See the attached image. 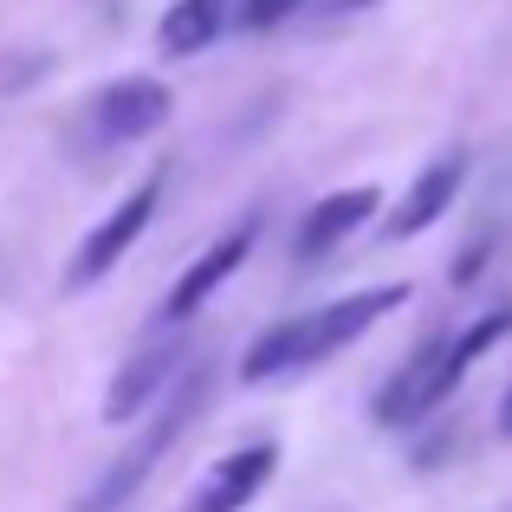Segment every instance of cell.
Returning a JSON list of instances; mask_svg holds the SVG:
<instances>
[{"mask_svg":"<svg viewBox=\"0 0 512 512\" xmlns=\"http://www.w3.org/2000/svg\"><path fill=\"white\" fill-rule=\"evenodd\" d=\"M402 305H409V279L363 286V292H350V299H331V305H318V312H299V318H286V325L260 331V344L247 350L240 376H247V383H279V376H292V370H312V363L338 357L344 344H357L363 331L383 325V318L402 312Z\"/></svg>","mask_w":512,"mask_h":512,"instance_id":"6da1fadb","label":"cell"},{"mask_svg":"<svg viewBox=\"0 0 512 512\" xmlns=\"http://www.w3.org/2000/svg\"><path fill=\"white\" fill-rule=\"evenodd\" d=\"M506 338H512V305H493V312H480L474 325H461L454 338H435L422 357L402 363V370L383 383V396H376V409H370L376 428H415L422 415H435L441 402L467 383V370Z\"/></svg>","mask_w":512,"mask_h":512,"instance_id":"7a4b0ae2","label":"cell"},{"mask_svg":"<svg viewBox=\"0 0 512 512\" xmlns=\"http://www.w3.org/2000/svg\"><path fill=\"white\" fill-rule=\"evenodd\" d=\"M201 402H208V370H201V363H188V370L175 376V389H169V396L156 402L150 415H143V435L130 441V448L117 454V461H111V467H104V474L85 487L78 512H124L130 500H137V487L156 474V461H163L175 441L188 435V422L201 415Z\"/></svg>","mask_w":512,"mask_h":512,"instance_id":"3957f363","label":"cell"},{"mask_svg":"<svg viewBox=\"0 0 512 512\" xmlns=\"http://www.w3.org/2000/svg\"><path fill=\"white\" fill-rule=\"evenodd\" d=\"M169 85L163 78H111L104 91H91L85 117H78V143H91V150H124V143H143L150 130L169 124Z\"/></svg>","mask_w":512,"mask_h":512,"instance_id":"277c9868","label":"cell"},{"mask_svg":"<svg viewBox=\"0 0 512 512\" xmlns=\"http://www.w3.org/2000/svg\"><path fill=\"white\" fill-rule=\"evenodd\" d=\"M163 188H169V169L156 163L150 175H143L137 188H130L124 201H117L111 214H104L98 227H91L85 240H78V253H72V266H65V292H85V286H98L104 273H111L117 260H124L130 247L143 240V227L156 221V208H163Z\"/></svg>","mask_w":512,"mask_h":512,"instance_id":"5b68a950","label":"cell"},{"mask_svg":"<svg viewBox=\"0 0 512 512\" xmlns=\"http://www.w3.org/2000/svg\"><path fill=\"white\" fill-rule=\"evenodd\" d=\"M188 370V344L182 338H156L143 350H130L124 370L111 376V389H104V422H143V415L156 409V402L175 389V376Z\"/></svg>","mask_w":512,"mask_h":512,"instance_id":"8992f818","label":"cell"},{"mask_svg":"<svg viewBox=\"0 0 512 512\" xmlns=\"http://www.w3.org/2000/svg\"><path fill=\"white\" fill-rule=\"evenodd\" d=\"M253 240H260V214H247V221H234L221 240H214L208 253H201L195 266H188L182 279L169 286V299H163V325H182V318H195L201 305L214 299V292L227 286V279L240 273V260L253 253Z\"/></svg>","mask_w":512,"mask_h":512,"instance_id":"52a82bcc","label":"cell"},{"mask_svg":"<svg viewBox=\"0 0 512 512\" xmlns=\"http://www.w3.org/2000/svg\"><path fill=\"white\" fill-rule=\"evenodd\" d=\"M273 467H279V441H247V448L221 454V461L201 474V487L188 493L182 512H247L266 493Z\"/></svg>","mask_w":512,"mask_h":512,"instance_id":"ba28073f","label":"cell"},{"mask_svg":"<svg viewBox=\"0 0 512 512\" xmlns=\"http://www.w3.org/2000/svg\"><path fill=\"white\" fill-rule=\"evenodd\" d=\"M376 208H383V188H370V182H357V188H331L325 201H312V208H305L299 234H292V253H299L305 266H318L325 253H338Z\"/></svg>","mask_w":512,"mask_h":512,"instance_id":"9c48e42d","label":"cell"},{"mask_svg":"<svg viewBox=\"0 0 512 512\" xmlns=\"http://www.w3.org/2000/svg\"><path fill=\"white\" fill-rule=\"evenodd\" d=\"M467 188V150H448V156H435L422 175H415V188L402 195V208L383 221V234L389 240H415V234H428V227L441 221V214L454 208V195Z\"/></svg>","mask_w":512,"mask_h":512,"instance_id":"30bf717a","label":"cell"},{"mask_svg":"<svg viewBox=\"0 0 512 512\" xmlns=\"http://www.w3.org/2000/svg\"><path fill=\"white\" fill-rule=\"evenodd\" d=\"M227 13H234V0H175L163 13V26H156V46L169 59H195V52H208L221 39Z\"/></svg>","mask_w":512,"mask_h":512,"instance_id":"8fae6325","label":"cell"},{"mask_svg":"<svg viewBox=\"0 0 512 512\" xmlns=\"http://www.w3.org/2000/svg\"><path fill=\"white\" fill-rule=\"evenodd\" d=\"M305 0H234V20L247 26V33H273L279 20H292Z\"/></svg>","mask_w":512,"mask_h":512,"instance_id":"7c38bea8","label":"cell"},{"mask_svg":"<svg viewBox=\"0 0 512 512\" xmlns=\"http://www.w3.org/2000/svg\"><path fill=\"white\" fill-rule=\"evenodd\" d=\"M500 435L512 441V383H506V396H500Z\"/></svg>","mask_w":512,"mask_h":512,"instance_id":"4fadbf2b","label":"cell"},{"mask_svg":"<svg viewBox=\"0 0 512 512\" xmlns=\"http://www.w3.org/2000/svg\"><path fill=\"white\" fill-rule=\"evenodd\" d=\"M331 13H363V7H376V0H325Z\"/></svg>","mask_w":512,"mask_h":512,"instance_id":"5bb4252c","label":"cell"}]
</instances>
